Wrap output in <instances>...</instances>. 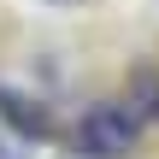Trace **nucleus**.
<instances>
[{
    "instance_id": "nucleus-3",
    "label": "nucleus",
    "mask_w": 159,
    "mask_h": 159,
    "mask_svg": "<svg viewBox=\"0 0 159 159\" xmlns=\"http://www.w3.org/2000/svg\"><path fill=\"white\" fill-rule=\"evenodd\" d=\"M0 159H12V153H6V148H0Z\"/></svg>"
},
{
    "instance_id": "nucleus-2",
    "label": "nucleus",
    "mask_w": 159,
    "mask_h": 159,
    "mask_svg": "<svg viewBox=\"0 0 159 159\" xmlns=\"http://www.w3.org/2000/svg\"><path fill=\"white\" fill-rule=\"evenodd\" d=\"M0 118H6L18 136H47V130H53L47 106H41V100H30V94H18V89H0Z\"/></svg>"
},
{
    "instance_id": "nucleus-1",
    "label": "nucleus",
    "mask_w": 159,
    "mask_h": 159,
    "mask_svg": "<svg viewBox=\"0 0 159 159\" xmlns=\"http://www.w3.org/2000/svg\"><path fill=\"white\" fill-rule=\"evenodd\" d=\"M136 148V112L124 106H89L77 124V153L89 159H124Z\"/></svg>"
}]
</instances>
